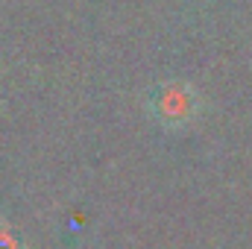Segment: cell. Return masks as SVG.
Instances as JSON below:
<instances>
[{
	"instance_id": "cell-1",
	"label": "cell",
	"mask_w": 252,
	"mask_h": 249,
	"mask_svg": "<svg viewBox=\"0 0 252 249\" xmlns=\"http://www.w3.org/2000/svg\"><path fill=\"white\" fill-rule=\"evenodd\" d=\"M156 112H158V118L164 124H182V121H188V115L193 112V103H190L188 91H182V88H164V91H158Z\"/></svg>"
},
{
	"instance_id": "cell-2",
	"label": "cell",
	"mask_w": 252,
	"mask_h": 249,
	"mask_svg": "<svg viewBox=\"0 0 252 249\" xmlns=\"http://www.w3.org/2000/svg\"><path fill=\"white\" fill-rule=\"evenodd\" d=\"M0 249H15V247H12L9 241H3V238H0Z\"/></svg>"
}]
</instances>
